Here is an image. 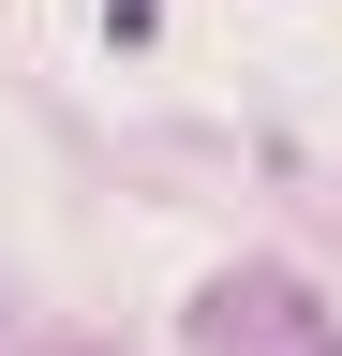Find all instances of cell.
Here are the masks:
<instances>
[{
	"label": "cell",
	"mask_w": 342,
	"mask_h": 356,
	"mask_svg": "<svg viewBox=\"0 0 342 356\" xmlns=\"http://www.w3.org/2000/svg\"><path fill=\"white\" fill-rule=\"evenodd\" d=\"M194 341H224V356H342V327H327L297 282H268V267L208 282V297H194Z\"/></svg>",
	"instance_id": "obj_1"
}]
</instances>
